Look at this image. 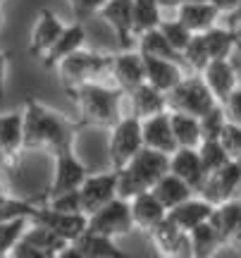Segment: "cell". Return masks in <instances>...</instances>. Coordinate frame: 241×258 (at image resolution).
Returning <instances> with one entry per match:
<instances>
[{
  "label": "cell",
  "instance_id": "obj_1",
  "mask_svg": "<svg viewBox=\"0 0 241 258\" xmlns=\"http://www.w3.org/2000/svg\"><path fill=\"white\" fill-rule=\"evenodd\" d=\"M24 139H27V151L41 148L57 153L62 148L72 146L74 139V122L67 120L62 112L48 108L36 98H27L24 103Z\"/></svg>",
  "mask_w": 241,
  "mask_h": 258
},
{
  "label": "cell",
  "instance_id": "obj_2",
  "mask_svg": "<svg viewBox=\"0 0 241 258\" xmlns=\"http://www.w3.org/2000/svg\"><path fill=\"white\" fill-rule=\"evenodd\" d=\"M69 96L74 98L84 124L112 129L124 117L122 115V101H124L127 93L122 91L120 86H105L101 82H91L69 91Z\"/></svg>",
  "mask_w": 241,
  "mask_h": 258
},
{
  "label": "cell",
  "instance_id": "obj_3",
  "mask_svg": "<svg viewBox=\"0 0 241 258\" xmlns=\"http://www.w3.org/2000/svg\"><path fill=\"white\" fill-rule=\"evenodd\" d=\"M170 172V153L143 146L127 165L117 170L120 177V196L131 201L134 196L150 191L160 177Z\"/></svg>",
  "mask_w": 241,
  "mask_h": 258
},
{
  "label": "cell",
  "instance_id": "obj_4",
  "mask_svg": "<svg viewBox=\"0 0 241 258\" xmlns=\"http://www.w3.org/2000/svg\"><path fill=\"white\" fill-rule=\"evenodd\" d=\"M110 62L112 55H103V53H96V50L82 48L79 53L69 55L67 60L57 64L55 72L60 77V84L67 91H74L84 84L98 82L103 74H110Z\"/></svg>",
  "mask_w": 241,
  "mask_h": 258
},
{
  "label": "cell",
  "instance_id": "obj_5",
  "mask_svg": "<svg viewBox=\"0 0 241 258\" xmlns=\"http://www.w3.org/2000/svg\"><path fill=\"white\" fill-rule=\"evenodd\" d=\"M167 105H170V110L189 112L194 117H203L205 112L213 110L217 105V98L208 89V84L203 82L201 74H189L177 89L167 93Z\"/></svg>",
  "mask_w": 241,
  "mask_h": 258
},
{
  "label": "cell",
  "instance_id": "obj_6",
  "mask_svg": "<svg viewBox=\"0 0 241 258\" xmlns=\"http://www.w3.org/2000/svg\"><path fill=\"white\" fill-rule=\"evenodd\" d=\"M143 148V127L136 115H124L108 137V158L112 170H122Z\"/></svg>",
  "mask_w": 241,
  "mask_h": 258
},
{
  "label": "cell",
  "instance_id": "obj_7",
  "mask_svg": "<svg viewBox=\"0 0 241 258\" xmlns=\"http://www.w3.org/2000/svg\"><path fill=\"white\" fill-rule=\"evenodd\" d=\"M53 163H55V167H53V179H50V186H48V191H46V199L82 189V184L86 182V177H89V170L76 158L72 146L53 153Z\"/></svg>",
  "mask_w": 241,
  "mask_h": 258
},
{
  "label": "cell",
  "instance_id": "obj_8",
  "mask_svg": "<svg viewBox=\"0 0 241 258\" xmlns=\"http://www.w3.org/2000/svg\"><path fill=\"white\" fill-rule=\"evenodd\" d=\"M89 230L96 234H105L112 239L127 237L134 227V218H131V203L127 199L117 196L115 201L108 206H103L101 211H96L89 215Z\"/></svg>",
  "mask_w": 241,
  "mask_h": 258
},
{
  "label": "cell",
  "instance_id": "obj_9",
  "mask_svg": "<svg viewBox=\"0 0 241 258\" xmlns=\"http://www.w3.org/2000/svg\"><path fill=\"white\" fill-rule=\"evenodd\" d=\"M24 151H27L24 110L3 112L0 115V163L5 167H17Z\"/></svg>",
  "mask_w": 241,
  "mask_h": 258
},
{
  "label": "cell",
  "instance_id": "obj_10",
  "mask_svg": "<svg viewBox=\"0 0 241 258\" xmlns=\"http://www.w3.org/2000/svg\"><path fill=\"white\" fill-rule=\"evenodd\" d=\"M110 77L115 79V86H120L124 93H131L146 84V57L139 48L120 50L112 55L110 62Z\"/></svg>",
  "mask_w": 241,
  "mask_h": 258
},
{
  "label": "cell",
  "instance_id": "obj_11",
  "mask_svg": "<svg viewBox=\"0 0 241 258\" xmlns=\"http://www.w3.org/2000/svg\"><path fill=\"white\" fill-rule=\"evenodd\" d=\"M79 194H82V208L86 215L101 211L103 206H108L110 201H115L120 196V177H117V170L89 175L86 182L82 184V189H79Z\"/></svg>",
  "mask_w": 241,
  "mask_h": 258
},
{
  "label": "cell",
  "instance_id": "obj_12",
  "mask_svg": "<svg viewBox=\"0 0 241 258\" xmlns=\"http://www.w3.org/2000/svg\"><path fill=\"white\" fill-rule=\"evenodd\" d=\"M31 220L50 227L57 237H62L69 244H74L84 232L89 230V215L86 213H60V211H53V208L43 206V203L36 206Z\"/></svg>",
  "mask_w": 241,
  "mask_h": 258
},
{
  "label": "cell",
  "instance_id": "obj_13",
  "mask_svg": "<svg viewBox=\"0 0 241 258\" xmlns=\"http://www.w3.org/2000/svg\"><path fill=\"white\" fill-rule=\"evenodd\" d=\"M150 244L160 258H194L191 256V241L189 232H184L170 218L160 222L153 232H148Z\"/></svg>",
  "mask_w": 241,
  "mask_h": 258
},
{
  "label": "cell",
  "instance_id": "obj_14",
  "mask_svg": "<svg viewBox=\"0 0 241 258\" xmlns=\"http://www.w3.org/2000/svg\"><path fill=\"white\" fill-rule=\"evenodd\" d=\"M241 189V170L236 160H229L222 170H217L213 175H208L205 184L201 186L198 196H203L205 201H210L213 206L227 203L236 199V191Z\"/></svg>",
  "mask_w": 241,
  "mask_h": 258
},
{
  "label": "cell",
  "instance_id": "obj_15",
  "mask_svg": "<svg viewBox=\"0 0 241 258\" xmlns=\"http://www.w3.org/2000/svg\"><path fill=\"white\" fill-rule=\"evenodd\" d=\"M67 24H62V19L57 17L53 10H38L34 29H31V38H29V53L34 57H43L48 55V50L57 43V38L62 36Z\"/></svg>",
  "mask_w": 241,
  "mask_h": 258
},
{
  "label": "cell",
  "instance_id": "obj_16",
  "mask_svg": "<svg viewBox=\"0 0 241 258\" xmlns=\"http://www.w3.org/2000/svg\"><path fill=\"white\" fill-rule=\"evenodd\" d=\"M101 17L108 22V27L115 31L122 50H129L136 43V31H134V10L131 0H108L101 10Z\"/></svg>",
  "mask_w": 241,
  "mask_h": 258
},
{
  "label": "cell",
  "instance_id": "obj_17",
  "mask_svg": "<svg viewBox=\"0 0 241 258\" xmlns=\"http://www.w3.org/2000/svg\"><path fill=\"white\" fill-rule=\"evenodd\" d=\"M170 172H175L177 177H182L196 194L201 191V186H203L205 179H208L203 160L198 156V148H177L175 153L170 156Z\"/></svg>",
  "mask_w": 241,
  "mask_h": 258
},
{
  "label": "cell",
  "instance_id": "obj_18",
  "mask_svg": "<svg viewBox=\"0 0 241 258\" xmlns=\"http://www.w3.org/2000/svg\"><path fill=\"white\" fill-rule=\"evenodd\" d=\"M201 77L208 84V89L213 91V96L217 98V103H224L239 86V74H236L232 57L229 60H213L201 72Z\"/></svg>",
  "mask_w": 241,
  "mask_h": 258
},
{
  "label": "cell",
  "instance_id": "obj_19",
  "mask_svg": "<svg viewBox=\"0 0 241 258\" xmlns=\"http://www.w3.org/2000/svg\"><path fill=\"white\" fill-rule=\"evenodd\" d=\"M131 218H134V227L141 232H153L155 227H158L160 222L167 218V208L160 203V199L153 194V189L150 191H143L139 194V196H134L131 199Z\"/></svg>",
  "mask_w": 241,
  "mask_h": 258
},
{
  "label": "cell",
  "instance_id": "obj_20",
  "mask_svg": "<svg viewBox=\"0 0 241 258\" xmlns=\"http://www.w3.org/2000/svg\"><path fill=\"white\" fill-rule=\"evenodd\" d=\"M146 57V84L155 86L158 91L170 93L184 82V64L177 60H165V57Z\"/></svg>",
  "mask_w": 241,
  "mask_h": 258
},
{
  "label": "cell",
  "instance_id": "obj_21",
  "mask_svg": "<svg viewBox=\"0 0 241 258\" xmlns=\"http://www.w3.org/2000/svg\"><path fill=\"white\" fill-rule=\"evenodd\" d=\"M141 127H143V146L163 151V153H170V156L179 148L175 141V134H172L170 110L158 112V115H153V117L141 120Z\"/></svg>",
  "mask_w": 241,
  "mask_h": 258
},
{
  "label": "cell",
  "instance_id": "obj_22",
  "mask_svg": "<svg viewBox=\"0 0 241 258\" xmlns=\"http://www.w3.org/2000/svg\"><path fill=\"white\" fill-rule=\"evenodd\" d=\"M84 46H86V27H84L82 22L67 24L65 31H62V36L57 38V43L50 48L48 55L43 57V67H46V70H57V64L62 62V60H67L69 55L79 53Z\"/></svg>",
  "mask_w": 241,
  "mask_h": 258
},
{
  "label": "cell",
  "instance_id": "obj_23",
  "mask_svg": "<svg viewBox=\"0 0 241 258\" xmlns=\"http://www.w3.org/2000/svg\"><path fill=\"white\" fill-rule=\"evenodd\" d=\"M213 211L215 206L210 201H205L203 196H198V194H194L189 201L179 203L177 208H172V211L167 213V218L172 222H177L179 227L184 232H191L196 230L198 225H203V222H210V218H213Z\"/></svg>",
  "mask_w": 241,
  "mask_h": 258
},
{
  "label": "cell",
  "instance_id": "obj_24",
  "mask_svg": "<svg viewBox=\"0 0 241 258\" xmlns=\"http://www.w3.org/2000/svg\"><path fill=\"white\" fill-rule=\"evenodd\" d=\"M175 17L184 24L191 34H203L208 29H213L220 24V12L213 3H182L179 10L175 12Z\"/></svg>",
  "mask_w": 241,
  "mask_h": 258
},
{
  "label": "cell",
  "instance_id": "obj_25",
  "mask_svg": "<svg viewBox=\"0 0 241 258\" xmlns=\"http://www.w3.org/2000/svg\"><path fill=\"white\" fill-rule=\"evenodd\" d=\"M127 98L131 103V115H136L139 120H146V117H153L158 112L170 110L167 105V93L158 91L155 86L150 84H141L139 89H134L131 93H127Z\"/></svg>",
  "mask_w": 241,
  "mask_h": 258
},
{
  "label": "cell",
  "instance_id": "obj_26",
  "mask_svg": "<svg viewBox=\"0 0 241 258\" xmlns=\"http://www.w3.org/2000/svg\"><path fill=\"white\" fill-rule=\"evenodd\" d=\"M170 120H172V134H175L179 148H198L205 141L198 117L189 115V112L170 110Z\"/></svg>",
  "mask_w": 241,
  "mask_h": 258
},
{
  "label": "cell",
  "instance_id": "obj_27",
  "mask_svg": "<svg viewBox=\"0 0 241 258\" xmlns=\"http://www.w3.org/2000/svg\"><path fill=\"white\" fill-rule=\"evenodd\" d=\"M153 194L160 199V203L165 206L167 211H172V208H177L179 203L189 201L191 196H194V189L186 184L182 177H177L175 172H167L165 177H160L158 182H155V186H153Z\"/></svg>",
  "mask_w": 241,
  "mask_h": 258
},
{
  "label": "cell",
  "instance_id": "obj_28",
  "mask_svg": "<svg viewBox=\"0 0 241 258\" xmlns=\"http://www.w3.org/2000/svg\"><path fill=\"white\" fill-rule=\"evenodd\" d=\"M74 244L84 251L86 258H127V253L117 246V239L105 237V234H96L91 230L84 232Z\"/></svg>",
  "mask_w": 241,
  "mask_h": 258
},
{
  "label": "cell",
  "instance_id": "obj_29",
  "mask_svg": "<svg viewBox=\"0 0 241 258\" xmlns=\"http://www.w3.org/2000/svg\"><path fill=\"white\" fill-rule=\"evenodd\" d=\"M189 241H191V256L194 258H213L227 244L222 239V234L210 222H203L196 230L189 232Z\"/></svg>",
  "mask_w": 241,
  "mask_h": 258
},
{
  "label": "cell",
  "instance_id": "obj_30",
  "mask_svg": "<svg viewBox=\"0 0 241 258\" xmlns=\"http://www.w3.org/2000/svg\"><path fill=\"white\" fill-rule=\"evenodd\" d=\"M210 225H213L215 230L222 234V239L229 244V239H232L241 227V199H232V201L215 206Z\"/></svg>",
  "mask_w": 241,
  "mask_h": 258
},
{
  "label": "cell",
  "instance_id": "obj_31",
  "mask_svg": "<svg viewBox=\"0 0 241 258\" xmlns=\"http://www.w3.org/2000/svg\"><path fill=\"white\" fill-rule=\"evenodd\" d=\"M22 241L31 244L34 249L43 251V253H48V256H57V253H60V251L69 244V241H65L62 237H57L50 227L41 225V222H34V220H31V225L27 227V232H24Z\"/></svg>",
  "mask_w": 241,
  "mask_h": 258
},
{
  "label": "cell",
  "instance_id": "obj_32",
  "mask_svg": "<svg viewBox=\"0 0 241 258\" xmlns=\"http://www.w3.org/2000/svg\"><path fill=\"white\" fill-rule=\"evenodd\" d=\"M136 48L148 57H165V60H177V62H182V55L172 48V43H170L165 38V34L160 31V27L139 34V36H136Z\"/></svg>",
  "mask_w": 241,
  "mask_h": 258
},
{
  "label": "cell",
  "instance_id": "obj_33",
  "mask_svg": "<svg viewBox=\"0 0 241 258\" xmlns=\"http://www.w3.org/2000/svg\"><path fill=\"white\" fill-rule=\"evenodd\" d=\"M131 10H134V31L136 36L150 29H158L160 22L165 19V12L160 8L158 0H131Z\"/></svg>",
  "mask_w": 241,
  "mask_h": 258
},
{
  "label": "cell",
  "instance_id": "obj_34",
  "mask_svg": "<svg viewBox=\"0 0 241 258\" xmlns=\"http://www.w3.org/2000/svg\"><path fill=\"white\" fill-rule=\"evenodd\" d=\"M198 156H201V160H203V167H205L208 175H213V172H217V170H222L229 160H234L220 139H205L203 144L198 146Z\"/></svg>",
  "mask_w": 241,
  "mask_h": 258
},
{
  "label": "cell",
  "instance_id": "obj_35",
  "mask_svg": "<svg viewBox=\"0 0 241 258\" xmlns=\"http://www.w3.org/2000/svg\"><path fill=\"white\" fill-rule=\"evenodd\" d=\"M31 225L29 218H19V220H10V222H0V258H8L15 246H17L27 227Z\"/></svg>",
  "mask_w": 241,
  "mask_h": 258
},
{
  "label": "cell",
  "instance_id": "obj_36",
  "mask_svg": "<svg viewBox=\"0 0 241 258\" xmlns=\"http://www.w3.org/2000/svg\"><path fill=\"white\" fill-rule=\"evenodd\" d=\"M160 31L165 34V38L172 43V48H175L179 55L189 48L191 38H194V34H191V31H189V29H186L184 24L175 17V15H172V17H165L163 22H160Z\"/></svg>",
  "mask_w": 241,
  "mask_h": 258
},
{
  "label": "cell",
  "instance_id": "obj_37",
  "mask_svg": "<svg viewBox=\"0 0 241 258\" xmlns=\"http://www.w3.org/2000/svg\"><path fill=\"white\" fill-rule=\"evenodd\" d=\"M36 211V203L27 201V199H15V196H3L0 199V222H10V220H19V218H34Z\"/></svg>",
  "mask_w": 241,
  "mask_h": 258
},
{
  "label": "cell",
  "instance_id": "obj_38",
  "mask_svg": "<svg viewBox=\"0 0 241 258\" xmlns=\"http://www.w3.org/2000/svg\"><path fill=\"white\" fill-rule=\"evenodd\" d=\"M198 120H201V129H203V139H222L224 129L229 124V117H227V112H224L222 103H217L213 110H208L203 117H198Z\"/></svg>",
  "mask_w": 241,
  "mask_h": 258
},
{
  "label": "cell",
  "instance_id": "obj_39",
  "mask_svg": "<svg viewBox=\"0 0 241 258\" xmlns=\"http://www.w3.org/2000/svg\"><path fill=\"white\" fill-rule=\"evenodd\" d=\"M43 206L53 208V211H60V213H84L82 194H79V189H76V191L60 194V196H53V199H46Z\"/></svg>",
  "mask_w": 241,
  "mask_h": 258
},
{
  "label": "cell",
  "instance_id": "obj_40",
  "mask_svg": "<svg viewBox=\"0 0 241 258\" xmlns=\"http://www.w3.org/2000/svg\"><path fill=\"white\" fill-rule=\"evenodd\" d=\"M67 3H69L72 12L76 15V22H82V19L91 17V15H101L103 5L108 0H67Z\"/></svg>",
  "mask_w": 241,
  "mask_h": 258
},
{
  "label": "cell",
  "instance_id": "obj_41",
  "mask_svg": "<svg viewBox=\"0 0 241 258\" xmlns=\"http://www.w3.org/2000/svg\"><path fill=\"white\" fill-rule=\"evenodd\" d=\"M220 141H222L224 148L229 151V156H232V158H239L241 156V124H234V122H229Z\"/></svg>",
  "mask_w": 241,
  "mask_h": 258
},
{
  "label": "cell",
  "instance_id": "obj_42",
  "mask_svg": "<svg viewBox=\"0 0 241 258\" xmlns=\"http://www.w3.org/2000/svg\"><path fill=\"white\" fill-rule=\"evenodd\" d=\"M224 105V112H227V117H229V122H234V124H241V84L236 86V91L227 98V101L222 103Z\"/></svg>",
  "mask_w": 241,
  "mask_h": 258
},
{
  "label": "cell",
  "instance_id": "obj_43",
  "mask_svg": "<svg viewBox=\"0 0 241 258\" xmlns=\"http://www.w3.org/2000/svg\"><path fill=\"white\" fill-rule=\"evenodd\" d=\"M8 70H10V55L0 50V101L5 98V84H8Z\"/></svg>",
  "mask_w": 241,
  "mask_h": 258
},
{
  "label": "cell",
  "instance_id": "obj_44",
  "mask_svg": "<svg viewBox=\"0 0 241 258\" xmlns=\"http://www.w3.org/2000/svg\"><path fill=\"white\" fill-rule=\"evenodd\" d=\"M215 8H217V12L222 15V17H232L234 12H236V8H239L241 0H210Z\"/></svg>",
  "mask_w": 241,
  "mask_h": 258
},
{
  "label": "cell",
  "instance_id": "obj_45",
  "mask_svg": "<svg viewBox=\"0 0 241 258\" xmlns=\"http://www.w3.org/2000/svg\"><path fill=\"white\" fill-rule=\"evenodd\" d=\"M55 258H86V256H84V251L79 249L76 244H67L65 249L60 251V253H57Z\"/></svg>",
  "mask_w": 241,
  "mask_h": 258
},
{
  "label": "cell",
  "instance_id": "obj_46",
  "mask_svg": "<svg viewBox=\"0 0 241 258\" xmlns=\"http://www.w3.org/2000/svg\"><path fill=\"white\" fill-rule=\"evenodd\" d=\"M158 3H160V8H163V12H172L175 15L184 0H158Z\"/></svg>",
  "mask_w": 241,
  "mask_h": 258
},
{
  "label": "cell",
  "instance_id": "obj_47",
  "mask_svg": "<svg viewBox=\"0 0 241 258\" xmlns=\"http://www.w3.org/2000/svg\"><path fill=\"white\" fill-rule=\"evenodd\" d=\"M227 24L234 29H241V3H239V8H236V12H234L232 17H227Z\"/></svg>",
  "mask_w": 241,
  "mask_h": 258
},
{
  "label": "cell",
  "instance_id": "obj_48",
  "mask_svg": "<svg viewBox=\"0 0 241 258\" xmlns=\"http://www.w3.org/2000/svg\"><path fill=\"white\" fill-rule=\"evenodd\" d=\"M229 246H234L236 251H241V227H239V232L234 234L232 239H229Z\"/></svg>",
  "mask_w": 241,
  "mask_h": 258
},
{
  "label": "cell",
  "instance_id": "obj_49",
  "mask_svg": "<svg viewBox=\"0 0 241 258\" xmlns=\"http://www.w3.org/2000/svg\"><path fill=\"white\" fill-rule=\"evenodd\" d=\"M3 196H8V189H5V184H3V179H0V199Z\"/></svg>",
  "mask_w": 241,
  "mask_h": 258
},
{
  "label": "cell",
  "instance_id": "obj_50",
  "mask_svg": "<svg viewBox=\"0 0 241 258\" xmlns=\"http://www.w3.org/2000/svg\"><path fill=\"white\" fill-rule=\"evenodd\" d=\"M184 3H210V0H184Z\"/></svg>",
  "mask_w": 241,
  "mask_h": 258
},
{
  "label": "cell",
  "instance_id": "obj_51",
  "mask_svg": "<svg viewBox=\"0 0 241 258\" xmlns=\"http://www.w3.org/2000/svg\"><path fill=\"white\" fill-rule=\"evenodd\" d=\"M234 160H236V163H239V170H241V156H239V158H234Z\"/></svg>",
  "mask_w": 241,
  "mask_h": 258
},
{
  "label": "cell",
  "instance_id": "obj_52",
  "mask_svg": "<svg viewBox=\"0 0 241 258\" xmlns=\"http://www.w3.org/2000/svg\"><path fill=\"white\" fill-rule=\"evenodd\" d=\"M8 258H10V256H8Z\"/></svg>",
  "mask_w": 241,
  "mask_h": 258
}]
</instances>
